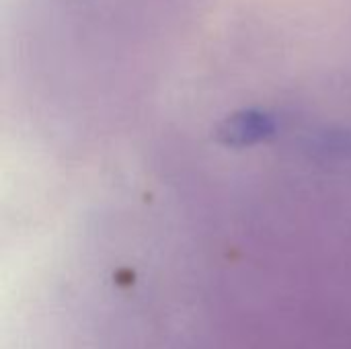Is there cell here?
Returning <instances> with one entry per match:
<instances>
[{
  "label": "cell",
  "mask_w": 351,
  "mask_h": 349,
  "mask_svg": "<svg viewBox=\"0 0 351 349\" xmlns=\"http://www.w3.org/2000/svg\"><path fill=\"white\" fill-rule=\"evenodd\" d=\"M276 134V121L261 109H241L224 117L216 128V140L226 148H249L269 140Z\"/></svg>",
  "instance_id": "6da1fadb"
}]
</instances>
